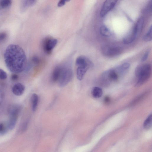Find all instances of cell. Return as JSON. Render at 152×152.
Segmentation results:
<instances>
[{
    "mask_svg": "<svg viewBox=\"0 0 152 152\" xmlns=\"http://www.w3.org/2000/svg\"><path fill=\"white\" fill-rule=\"evenodd\" d=\"M4 58L7 67L11 72L19 73L26 69L27 65L26 55L19 45H9L5 51Z\"/></svg>",
    "mask_w": 152,
    "mask_h": 152,
    "instance_id": "1",
    "label": "cell"
},
{
    "mask_svg": "<svg viewBox=\"0 0 152 152\" xmlns=\"http://www.w3.org/2000/svg\"><path fill=\"white\" fill-rule=\"evenodd\" d=\"M61 66V74L58 82L60 86L64 87L72 80L73 73L70 65L65 64Z\"/></svg>",
    "mask_w": 152,
    "mask_h": 152,
    "instance_id": "5",
    "label": "cell"
},
{
    "mask_svg": "<svg viewBox=\"0 0 152 152\" xmlns=\"http://www.w3.org/2000/svg\"><path fill=\"white\" fill-rule=\"evenodd\" d=\"M18 76L15 73L11 75V78L12 80L15 81L18 80Z\"/></svg>",
    "mask_w": 152,
    "mask_h": 152,
    "instance_id": "28",
    "label": "cell"
},
{
    "mask_svg": "<svg viewBox=\"0 0 152 152\" xmlns=\"http://www.w3.org/2000/svg\"><path fill=\"white\" fill-rule=\"evenodd\" d=\"M58 42L57 40L51 37H47L43 40L42 47L44 51L50 54L55 47Z\"/></svg>",
    "mask_w": 152,
    "mask_h": 152,
    "instance_id": "7",
    "label": "cell"
},
{
    "mask_svg": "<svg viewBox=\"0 0 152 152\" xmlns=\"http://www.w3.org/2000/svg\"><path fill=\"white\" fill-rule=\"evenodd\" d=\"M75 64L77 66L76 76L79 80H83L87 71L93 66L92 62L89 59L83 56H80L76 58Z\"/></svg>",
    "mask_w": 152,
    "mask_h": 152,
    "instance_id": "2",
    "label": "cell"
},
{
    "mask_svg": "<svg viewBox=\"0 0 152 152\" xmlns=\"http://www.w3.org/2000/svg\"><path fill=\"white\" fill-rule=\"evenodd\" d=\"M38 101V95L35 93L33 94L31 98V102L32 110L34 112L37 109Z\"/></svg>",
    "mask_w": 152,
    "mask_h": 152,
    "instance_id": "14",
    "label": "cell"
},
{
    "mask_svg": "<svg viewBox=\"0 0 152 152\" xmlns=\"http://www.w3.org/2000/svg\"><path fill=\"white\" fill-rule=\"evenodd\" d=\"M61 70V65L56 66L54 69L51 76V80L53 82H58Z\"/></svg>",
    "mask_w": 152,
    "mask_h": 152,
    "instance_id": "12",
    "label": "cell"
},
{
    "mask_svg": "<svg viewBox=\"0 0 152 152\" xmlns=\"http://www.w3.org/2000/svg\"><path fill=\"white\" fill-rule=\"evenodd\" d=\"M69 1L67 0H61L59 1L57 4V6L59 7L64 6L67 2Z\"/></svg>",
    "mask_w": 152,
    "mask_h": 152,
    "instance_id": "26",
    "label": "cell"
},
{
    "mask_svg": "<svg viewBox=\"0 0 152 152\" xmlns=\"http://www.w3.org/2000/svg\"><path fill=\"white\" fill-rule=\"evenodd\" d=\"M151 66L149 64L140 65L136 68L135 74L137 80L135 84L136 87L141 86L148 80L151 74Z\"/></svg>",
    "mask_w": 152,
    "mask_h": 152,
    "instance_id": "3",
    "label": "cell"
},
{
    "mask_svg": "<svg viewBox=\"0 0 152 152\" xmlns=\"http://www.w3.org/2000/svg\"><path fill=\"white\" fill-rule=\"evenodd\" d=\"M149 51L147 50L144 54L141 59V61L142 62L145 61L148 56L149 54Z\"/></svg>",
    "mask_w": 152,
    "mask_h": 152,
    "instance_id": "25",
    "label": "cell"
},
{
    "mask_svg": "<svg viewBox=\"0 0 152 152\" xmlns=\"http://www.w3.org/2000/svg\"><path fill=\"white\" fill-rule=\"evenodd\" d=\"M12 1L10 0H0V8L4 9L10 7Z\"/></svg>",
    "mask_w": 152,
    "mask_h": 152,
    "instance_id": "20",
    "label": "cell"
},
{
    "mask_svg": "<svg viewBox=\"0 0 152 152\" xmlns=\"http://www.w3.org/2000/svg\"><path fill=\"white\" fill-rule=\"evenodd\" d=\"M7 75L6 72L2 69H0V79L5 80L7 77Z\"/></svg>",
    "mask_w": 152,
    "mask_h": 152,
    "instance_id": "24",
    "label": "cell"
},
{
    "mask_svg": "<svg viewBox=\"0 0 152 152\" xmlns=\"http://www.w3.org/2000/svg\"><path fill=\"white\" fill-rule=\"evenodd\" d=\"M100 34L104 37H109L111 34V32L109 29L104 26H102L100 27Z\"/></svg>",
    "mask_w": 152,
    "mask_h": 152,
    "instance_id": "17",
    "label": "cell"
},
{
    "mask_svg": "<svg viewBox=\"0 0 152 152\" xmlns=\"http://www.w3.org/2000/svg\"><path fill=\"white\" fill-rule=\"evenodd\" d=\"M144 22V19L143 17H141L139 18L133 27L136 31L138 36L142 32Z\"/></svg>",
    "mask_w": 152,
    "mask_h": 152,
    "instance_id": "11",
    "label": "cell"
},
{
    "mask_svg": "<svg viewBox=\"0 0 152 152\" xmlns=\"http://www.w3.org/2000/svg\"><path fill=\"white\" fill-rule=\"evenodd\" d=\"M117 1L106 0L104 2L101 8L100 15L101 17L105 16L115 6Z\"/></svg>",
    "mask_w": 152,
    "mask_h": 152,
    "instance_id": "8",
    "label": "cell"
},
{
    "mask_svg": "<svg viewBox=\"0 0 152 152\" xmlns=\"http://www.w3.org/2000/svg\"><path fill=\"white\" fill-rule=\"evenodd\" d=\"M25 90L24 86L21 83H17L12 86V91L16 96H20L23 94Z\"/></svg>",
    "mask_w": 152,
    "mask_h": 152,
    "instance_id": "9",
    "label": "cell"
},
{
    "mask_svg": "<svg viewBox=\"0 0 152 152\" xmlns=\"http://www.w3.org/2000/svg\"><path fill=\"white\" fill-rule=\"evenodd\" d=\"M32 63L35 65L39 64L40 62V60L39 58L37 56H33L31 59Z\"/></svg>",
    "mask_w": 152,
    "mask_h": 152,
    "instance_id": "23",
    "label": "cell"
},
{
    "mask_svg": "<svg viewBox=\"0 0 152 152\" xmlns=\"http://www.w3.org/2000/svg\"><path fill=\"white\" fill-rule=\"evenodd\" d=\"M109 98L108 97H106L105 98V102H109Z\"/></svg>",
    "mask_w": 152,
    "mask_h": 152,
    "instance_id": "30",
    "label": "cell"
},
{
    "mask_svg": "<svg viewBox=\"0 0 152 152\" xmlns=\"http://www.w3.org/2000/svg\"><path fill=\"white\" fill-rule=\"evenodd\" d=\"M36 1L34 0H25L23 1L21 4V7L24 9L32 6L36 3Z\"/></svg>",
    "mask_w": 152,
    "mask_h": 152,
    "instance_id": "19",
    "label": "cell"
},
{
    "mask_svg": "<svg viewBox=\"0 0 152 152\" xmlns=\"http://www.w3.org/2000/svg\"><path fill=\"white\" fill-rule=\"evenodd\" d=\"M7 37V34L4 32L0 33V42L4 41Z\"/></svg>",
    "mask_w": 152,
    "mask_h": 152,
    "instance_id": "27",
    "label": "cell"
},
{
    "mask_svg": "<svg viewBox=\"0 0 152 152\" xmlns=\"http://www.w3.org/2000/svg\"><path fill=\"white\" fill-rule=\"evenodd\" d=\"M103 94L102 89L98 87H94L91 91V94L93 97L98 98L100 97Z\"/></svg>",
    "mask_w": 152,
    "mask_h": 152,
    "instance_id": "15",
    "label": "cell"
},
{
    "mask_svg": "<svg viewBox=\"0 0 152 152\" xmlns=\"http://www.w3.org/2000/svg\"><path fill=\"white\" fill-rule=\"evenodd\" d=\"M152 124V115L150 114L145 121L143 124L144 128L146 129H150Z\"/></svg>",
    "mask_w": 152,
    "mask_h": 152,
    "instance_id": "16",
    "label": "cell"
},
{
    "mask_svg": "<svg viewBox=\"0 0 152 152\" xmlns=\"http://www.w3.org/2000/svg\"><path fill=\"white\" fill-rule=\"evenodd\" d=\"M138 37L136 32L133 28L132 31L123 39V42L125 44L132 43Z\"/></svg>",
    "mask_w": 152,
    "mask_h": 152,
    "instance_id": "10",
    "label": "cell"
},
{
    "mask_svg": "<svg viewBox=\"0 0 152 152\" xmlns=\"http://www.w3.org/2000/svg\"><path fill=\"white\" fill-rule=\"evenodd\" d=\"M152 0L149 1V2L146 6L144 10V11L147 13H150L152 12Z\"/></svg>",
    "mask_w": 152,
    "mask_h": 152,
    "instance_id": "22",
    "label": "cell"
},
{
    "mask_svg": "<svg viewBox=\"0 0 152 152\" xmlns=\"http://www.w3.org/2000/svg\"><path fill=\"white\" fill-rule=\"evenodd\" d=\"M9 116V118L7 125L8 129L11 130L15 127L18 116L14 115H10Z\"/></svg>",
    "mask_w": 152,
    "mask_h": 152,
    "instance_id": "13",
    "label": "cell"
},
{
    "mask_svg": "<svg viewBox=\"0 0 152 152\" xmlns=\"http://www.w3.org/2000/svg\"><path fill=\"white\" fill-rule=\"evenodd\" d=\"M152 26L149 28L148 31L143 37V40L146 42L151 41L152 39Z\"/></svg>",
    "mask_w": 152,
    "mask_h": 152,
    "instance_id": "18",
    "label": "cell"
},
{
    "mask_svg": "<svg viewBox=\"0 0 152 152\" xmlns=\"http://www.w3.org/2000/svg\"><path fill=\"white\" fill-rule=\"evenodd\" d=\"M123 75H124L118 66L103 72L101 76L100 80L103 84L107 85L116 82L121 76Z\"/></svg>",
    "mask_w": 152,
    "mask_h": 152,
    "instance_id": "4",
    "label": "cell"
},
{
    "mask_svg": "<svg viewBox=\"0 0 152 152\" xmlns=\"http://www.w3.org/2000/svg\"><path fill=\"white\" fill-rule=\"evenodd\" d=\"M121 47L117 45H105L101 48V52L104 56L112 58L117 56L121 54L123 52Z\"/></svg>",
    "mask_w": 152,
    "mask_h": 152,
    "instance_id": "6",
    "label": "cell"
},
{
    "mask_svg": "<svg viewBox=\"0 0 152 152\" xmlns=\"http://www.w3.org/2000/svg\"><path fill=\"white\" fill-rule=\"evenodd\" d=\"M4 98V94L2 91L0 89V105L2 103Z\"/></svg>",
    "mask_w": 152,
    "mask_h": 152,
    "instance_id": "29",
    "label": "cell"
},
{
    "mask_svg": "<svg viewBox=\"0 0 152 152\" xmlns=\"http://www.w3.org/2000/svg\"><path fill=\"white\" fill-rule=\"evenodd\" d=\"M9 130L7 124L1 122L0 123V135H2L5 134Z\"/></svg>",
    "mask_w": 152,
    "mask_h": 152,
    "instance_id": "21",
    "label": "cell"
}]
</instances>
